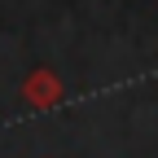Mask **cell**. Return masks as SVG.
I'll return each mask as SVG.
<instances>
[{"label":"cell","mask_w":158,"mask_h":158,"mask_svg":"<svg viewBox=\"0 0 158 158\" xmlns=\"http://www.w3.org/2000/svg\"><path fill=\"white\" fill-rule=\"evenodd\" d=\"M27 101L31 106H57L62 101V79H57L53 70H35L27 79Z\"/></svg>","instance_id":"6da1fadb"}]
</instances>
